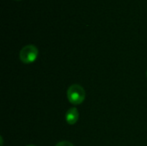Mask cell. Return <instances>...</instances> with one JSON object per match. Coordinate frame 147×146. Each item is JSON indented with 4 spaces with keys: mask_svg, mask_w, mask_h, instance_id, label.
Listing matches in <instances>:
<instances>
[{
    "mask_svg": "<svg viewBox=\"0 0 147 146\" xmlns=\"http://www.w3.org/2000/svg\"><path fill=\"white\" fill-rule=\"evenodd\" d=\"M16 1H19V0H16Z\"/></svg>",
    "mask_w": 147,
    "mask_h": 146,
    "instance_id": "cell-6",
    "label": "cell"
},
{
    "mask_svg": "<svg viewBox=\"0 0 147 146\" xmlns=\"http://www.w3.org/2000/svg\"><path fill=\"white\" fill-rule=\"evenodd\" d=\"M56 146H73V145L68 141H62V142H59L58 143Z\"/></svg>",
    "mask_w": 147,
    "mask_h": 146,
    "instance_id": "cell-4",
    "label": "cell"
},
{
    "mask_svg": "<svg viewBox=\"0 0 147 146\" xmlns=\"http://www.w3.org/2000/svg\"><path fill=\"white\" fill-rule=\"evenodd\" d=\"M28 146H35V145H28Z\"/></svg>",
    "mask_w": 147,
    "mask_h": 146,
    "instance_id": "cell-5",
    "label": "cell"
},
{
    "mask_svg": "<svg viewBox=\"0 0 147 146\" xmlns=\"http://www.w3.org/2000/svg\"><path fill=\"white\" fill-rule=\"evenodd\" d=\"M39 51L37 47L34 45L25 46L19 53V58L21 61L24 64H31L34 62L38 57Z\"/></svg>",
    "mask_w": 147,
    "mask_h": 146,
    "instance_id": "cell-2",
    "label": "cell"
},
{
    "mask_svg": "<svg viewBox=\"0 0 147 146\" xmlns=\"http://www.w3.org/2000/svg\"><path fill=\"white\" fill-rule=\"evenodd\" d=\"M67 98L73 105L81 104L85 98L84 89L79 84H72L67 90Z\"/></svg>",
    "mask_w": 147,
    "mask_h": 146,
    "instance_id": "cell-1",
    "label": "cell"
},
{
    "mask_svg": "<svg viewBox=\"0 0 147 146\" xmlns=\"http://www.w3.org/2000/svg\"><path fill=\"white\" fill-rule=\"evenodd\" d=\"M78 117H79V114H78V109L75 108H70L65 114V120L69 125H74L78 121Z\"/></svg>",
    "mask_w": 147,
    "mask_h": 146,
    "instance_id": "cell-3",
    "label": "cell"
}]
</instances>
